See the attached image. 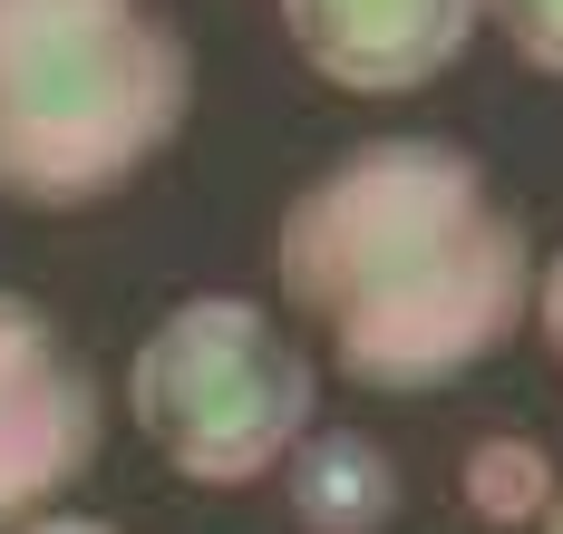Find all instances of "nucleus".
<instances>
[{
	"mask_svg": "<svg viewBox=\"0 0 563 534\" xmlns=\"http://www.w3.org/2000/svg\"><path fill=\"white\" fill-rule=\"evenodd\" d=\"M476 20H486V30H506V49H515L525 68L563 78V0H476Z\"/></svg>",
	"mask_w": 563,
	"mask_h": 534,
	"instance_id": "6e6552de",
	"label": "nucleus"
},
{
	"mask_svg": "<svg viewBox=\"0 0 563 534\" xmlns=\"http://www.w3.org/2000/svg\"><path fill=\"white\" fill-rule=\"evenodd\" d=\"M476 30V0H282V40L301 68L350 98H408L448 78Z\"/></svg>",
	"mask_w": 563,
	"mask_h": 534,
	"instance_id": "39448f33",
	"label": "nucleus"
},
{
	"mask_svg": "<svg viewBox=\"0 0 563 534\" xmlns=\"http://www.w3.org/2000/svg\"><path fill=\"white\" fill-rule=\"evenodd\" d=\"M321 409V379L301 341L263 301L195 292L136 341L126 359V418L185 486H253L291 457V437Z\"/></svg>",
	"mask_w": 563,
	"mask_h": 534,
	"instance_id": "7ed1b4c3",
	"label": "nucleus"
},
{
	"mask_svg": "<svg viewBox=\"0 0 563 534\" xmlns=\"http://www.w3.org/2000/svg\"><path fill=\"white\" fill-rule=\"evenodd\" d=\"M534 534H563V486H554V505H544V515H534Z\"/></svg>",
	"mask_w": 563,
	"mask_h": 534,
	"instance_id": "9b49d317",
	"label": "nucleus"
},
{
	"mask_svg": "<svg viewBox=\"0 0 563 534\" xmlns=\"http://www.w3.org/2000/svg\"><path fill=\"white\" fill-rule=\"evenodd\" d=\"M10 534H117V525H98V515H30V525H10Z\"/></svg>",
	"mask_w": 563,
	"mask_h": 534,
	"instance_id": "9d476101",
	"label": "nucleus"
},
{
	"mask_svg": "<svg viewBox=\"0 0 563 534\" xmlns=\"http://www.w3.org/2000/svg\"><path fill=\"white\" fill-rule=\"evenodd\" d=\"M525 311H534V331H544V351H554V369H563V253L534 263V301H525Z\"/></svg>",
	"mask_w": 563,
	"mask_h": 534,
	"instance_id": "1a4fd4ad",
	"label": "nucleus"
},
{
	"mask_svg": "<svg viewBox=\"0 0 563 534\" xmlns=\"http://www.w3.org/2000/svg\"><path fill=\"white\" fill-rule=\"evenodd\" d=\"M282 496L301 534H389L398 525V457L360 427H301L282 457Z\"/></svg>",
	"mask_w": 563,
	"mask_h": 534,
	"instance_id": "423d86ee",
	"label": "nucleus"
},
{
	"mask_svg": "<svg viewBox=\"0 0 563 534\" xmlns=\"http://www.w3.org/2000/svg\"><path fill=\"white\" fill-rule=\"evenodd\" d=\"M273 282L350 389L428 399L515 341L534 234L448 136H369L282 204Z\"/></svg>",
	"mask_w": 563,
	"mask_h": 534,
	"instance_id": "f257e3e1",
	"label": "nucleus"
},
{
	"mask_svg": "<svg viewBox=\"0 0 563 534\" xmlns=\"http://www.w3.org/2000/svg\"><path fill=\"white\" fill-rule=\"evenodd\" d=\"M98 437H108L98 369L40 301L0 292V534L49 515L98 467Z\"/></svg>",
	"mask_w": 563,
	"mask_h": 534,
	"instance_id": "20e7f679",
	"label": "nucleus"
},
{
	"mask_svg": "<svg viewBox=\"0 0 563 534\" xmlns=\"http://www.w3.org/2000/svg\"><path fill=\"white\" fill-rule=\"evenodd\" d=\"M554 457H544V437H525V427H486L466 457H456V496H466V515L476 525H534L544 505H554Z\"/></svg>",
	"mask_w": 563,
	"mask_h": 534,
	"instance_id": "0eeeda50",
	"label": "nucleus"
},
{
	"mask_svg": "<svg viewBox=\"0 0 563 534\" xmlns=\"http://www.w3.org/2000/svg\"><path fill=\"white\" fill-rule=\"evenodd\" d=\"M195 49L156 0H0V194L108 204L185 136Z\"/></svg>",
	"mask_w": 563,
	"mask_h": 534,
	"instance_id": "f03ea898",
	"label": "nucleus"
}]
</instances>
